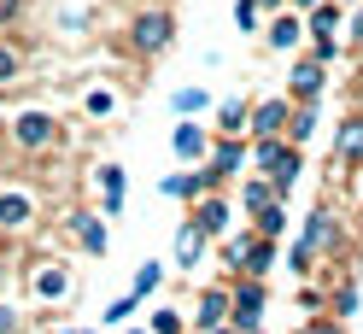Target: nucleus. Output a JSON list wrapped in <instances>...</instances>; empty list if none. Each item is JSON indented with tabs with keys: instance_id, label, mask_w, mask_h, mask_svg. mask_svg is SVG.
<instances>
[{
	"instance_id": "f257e3e1",
	"label": "nucleus",
	"mask_w": 363,
	"mask_h": 334,
	"mask_svg": "<svg viewBox=\"0 0 363 334\" xmlns=\"http://www.w3.org/2000/svg\"><path fill=\"white\" fill-rule=\"evenodd\" d=\"M246 165H258V176H269L281 199H287V188L299 182V170H305L299 147H293V141H281V135H258L252 147H246Z\"/></svg>"
},
{
	"instance_id": "f03ea898",
	"label": "nucleus",
	"mask_w": 363,
	"mask_h": 334,
	"mask_svg": "<svg viewBox=\"0 0 363 334\" xmlns=\"http://www.w3.org/2000/svg\"><path fill=\"white\" fill-rule=\"evenodd\" d=\"M223 258H229L235 276H269L276 270V240L258 229H240L235 240H223Z\"/></svg>"
},
{
	"instance_id": "7ed1b4c3",
	"label": "nucleus",
	"mask_w": 363,
	"mask_h": 334,
	"mask_svg": "<svg viewBox=\"0 0 363 334\" xmlns=\"http://www.w3.org/2000/svg\"><path fill=\"white\" fill-rule=\"evenodd\" d=\"M264 305H269V294H264V276H240V282L229 287V323H235L240 334L264 323Z\"/></svg>"
},
{
	"instance_id": "20e7f679",
	"label": "nucleus",
	"mask_w": 363,
	"mask_h": 334,
	"mask_svg": "<svg viewBox=\"0 0 363 334\" xmlns=\"http://www.w3.org/2000/svg\"><path fill=\"white\" fill-rule=\"evenodd\" d=\"M170 41H176V18L170 12H141V18H135V24H129V48L135 53H164L170 48Z\"/></svg>"
},
{
	"instance_id": "39448f33",
	"label": "nucleus",
	"mask_w": 363,
	"mask_h": 334,
	"mask_svg": "<svg viewBox=\"0 0 363 334\" xmlns=\"http://www.w3.org/2000/svg\"><path fill=\"white\" fill-rule=\"evenodd\" d=\"M12 141L24 147V152H48V147L59 141L53 111H18V118H12Z\"/></svg>"
},
{
	"instance_id": "423d86ee",
	"label": "nucleus",
	"mask_w": 363,
	"mask_h": 334,
	"mask_svg": "<svg viewBox=\"0 0 363 334\" xmlns=\"http://www.w3.org/2000/svg\"><path fill=\"white\" fill-rule=\"evenodd\" d=\"M229 223H235V206H229V199H217V194H199V199H194V229L206 235V240L229 235Z\"/></svg>"
},
{
	"instance_id": "0eeeda50",
	"label": "nucleus",
	"mask_w": 363,
	"mask_h": 334,
	"mask_svg": "<svg viewBox=\"0 0 363 334\" xmlns=\"http://www.w3.org/2000/svg\"><path fill=\"white\" fill-rule=\"evenodd\" d=\"M206 165L229 182V176H246V141L240 135H217L211 147H206Z\"/></svg>"
},
{
	"instance_id": "6e6552de",
	"label": "nucleus",
	"mask_w": 363,
	"mask_h": 334,
	"mask_svg": "<svg viewBox=\"0 0 363 334\" xmlns=\"http://www.w3.org/2000/svg\"><path fill=\"white\" fill-rule=\"evenodd\" d=\"M299 35H305V18L293 12V6H281V12H269V24H264V41L276 53H287V48H299Z\"/></svg>"
},
{
	"instance_id": "1a4fd4ad",
	"label": "nucleus",
	"mask_w": 363,
	"mask_h": 334,
	"mask_svg": "<svg viewBox=\"0 0 363 334\" xmlns=\"http://www.w3.org/2000/svg\"><path fill=\"white\" fill-rule=\"evenodd\" d=\"M30 217H35L30 188H0V229H30Z\"/></svg>"
},
{
	"instance_id": "9d476101",
	"label": "nucleus",
	"mask_w": 363,
	"mask_h": 334,
	"mask_svg": "<svg viewBox=\"0 0 363 334\" xmlns=\"http://www.w3.org/2000/svg\"><path fill=\"white\" fill-rule=\"evenodd\" d=\"M206 147H211V135L199 123H176L170 129V152H176L182 165H206Z\"/></svg>"
},
{
	"instance_id": "9b49d317",
	"label": "nucleus",
	"mask_w": 363,
	"mask_h": 334,
	"mask_svg": "<svg viewBox=\"0 0 363 334\" xmlns=\"http://www.w3.org/2000/svg\"><path fill=\"white\" fill-rule=\"evenodd\" d=\"M217 323H229V287H206L194 305V334H211Z\"/></svg>"
},
{
	"instance_id": "f8f14e48",
	"label": "nucleus",
	"mask_w": 363,
	"mask_h": 334,
	"mask_svg": "<svg viewBox=\"0 0 363 334\" xmlns=\"http://www.w3.org/2000/svg\"><path fill=\"white\" fill-rule=\"evenodd\" d=\"M287 100L276 94V100H264V106H252V111H246V129H252V141L258 135H281V129H287Z\"/></svg>"
},
{
	"instance_id": "ddd939ff",
	"label": "nucleus",
	"mask_w": 363,
	"mask_h": 334,
	"mask_svg": "<svg viewBox=\"0 0 363 334\" xmlns=\"http://www.w3.org/2000/svg\"><path fill=\"white\" fill-rule=\"evenodd\" d=\"M30 287H35V299H65L77 287V276H71V264H41L30 276Z\"/></svg>"
},
{
	"instance_id": "4468645a",
	"label": "nucleus",
	"mask_w": 363,
	"mask_h": 334,
	"mask_svg": "<svg viewBox=\"0 0 363 334\" xmlns=\"http://www.w3.org/2000/svg\"><path fill=\"white\" fill-rule=\"evenodd\" d=\"M206 247H211V240L199 235L194 223H182V229H176V258H170V264H176V270H188V276H194V264H206Z\"/></svg>"
},
{
	"instance_id": "2eb2a0df",
	"label": "nucleus",
	"mask_w": 363,
	"mask_h": 334,
	"mask_svg": "<svg viewBox=\"0 0 363 334\" xmlns=\"http://www.w3.org/2000/svg\"><path fill=\"white\" fill-rule=\"evenodd\" d=\"M323 82H328V65H316V59H299V65H293V100H316V94H323Z\"/></svg>"
},
{
	"instance_id": "dca6fc26",
	"label": "nucleus",
	"mask_w": 363,
	"mask_h": 334,
	"mask_svg": "<svg viewBox=\"0 0 363 334\" xmlns=\"http://www.w3.org/2000/svg\"><path fill=\"white\" fill-rule=\"evenodd\" d=\"M299 240H305V247H311V252H328V247H334V240H340V223H334V217H328L323 206H316V211L305 217V235H299Z\"/></svg>"
},
{
	"instance_id": "f3484780",
	"label": "nucleus",
	"mask_w": 363,
	"mask_h": 334,
	"mask_svg": "<svg viewBox=\"0 0 363 334\" xmlns=\"http://www.w3.org/2000/svg\"><path fill=\"white\" fill-rule=\"evenodd\" d=\"M334 159H340V165H357V159H363V118H346V123H340Z\"/></svg>"
},
{
	"instance_id": "a211bd4d",
	"label": "nucleus",
	"mask_w": 363,
	"mask_h": 334,
	"mask_svg": "<svg viewBox=\"0 0 363 334\" xmlns=\"http://www.w3.org/2000/svg\"><path fill=\"white\" fill-rule=\"evenodd\" d=\"M100 194H106L100 211L118 217V211H123V165H100Z\"/></svg>"
},
{
	"instance_id": "6ab92c4d",
	"label": "nucleus",
	"mask_w": 363,
	"mask_h": 334,
	"mask_svg": "<svg viewBox=\"0 0 363 334\" xmlns=\"http://www.w3.org/2000/svg\"><path fill=\"white\" fill-rule=\"evenodd\" d=\"M269 199H281L269 176H240V206H246V211H264Z\"/></svg>"
},
{
	"instance_id": "aec40b11",
	"label": "nucleus",
	"mask_w": 363,
	"mask_h": 334,
	"mask_svg": "<svg viewBox=\"0 0 363 334\" xmlns=\"http://www.w3.org/2000/svg\"><path fill=\"white\" fill-rule=\"evenodd\" d=\"M246 111H252V106H246L240 94L217 100V135H240V129H246Z\"/></svg>"
},
{
	"instance_id": "412c9836",
	"label": "nucleus",
	"mask_w": 363,
	"mask_h": 334,
	"mask_svg": "<svg viewBox=\"0 0 363 334\" xmlns=\"http://www.w3.org/2000/svg\"><path fill=\"white\" fill-rule=\"evenodd\" d=\"M252 229L269 235V240H281V235H287V199H269L264 211H252Z\"/></svg>"
},
{
	"instance_id": "4be33fe9",
	"label": "nucleus",
	"mask_w": 363,
	"mask_h": 334,
	"mask_svg": "<svg viewBox=\"0 0 363 334\" xmlns=\"http://www.w3.org/2000/svg\"><path fill=\"white\" fill-rule=\"evenodd\" d=\"M170 106H176V118H199V111L211 106V94L199 82H188V88H176V94H170Z\"/></svg>"
},
{
	"instance_id": "5701e85b",
	"label": "nucleus",
	"mask_w": 363,
	"mask_h": 334,
	"mask_svg": "<svg viewBox=\"0 0 363 334\" xmlns=\"http://www.w3.org/2000/svg\"><path fill=\"white\" fill-rule=\"evenodd\" d=\"M305 30H311V35H334V30H340V0L311 6V12H305Z\"/></svg>"
},
{
	"instance_id": "b1692460",
	"label": "nucleus",
	"mask_w": 363,
	"mask_h": 334,
	"mask_svg": "<svg viewBox=\"0 0 363 334\" xmlns=\"http://www.w3.org/2000/svg\"><path fill=\"white\" fill-rule=\"evenodd\" d=\"M71 229H77V240H82L88 252L106 258V223H94V217H71Z\"/></svg>"
},
{
	"instance_id": "393cba45",
	"label": "nucleus",
	"mask_w": 363,
	"mask_h": 334,
	"mask_svg": "<svg viewBox=\"0 0 363 334\" xmlns=\"http://www.w3.org/2000/svg\"><path fill=\"white\" fill-rule=\"evenodd\" d=\"M158 282H164V264H152V258H147L141 270H135V287H129V294H135V299H147V294H158Z\"/></svg>"
},
{
	"instance_id": "a878e982",
	"label": "nucleus",
	"mask_w": 363,
	"mask_h": 334,
	"mask_svg": "<svg viewBox=\"0 0 363 334\" xmlns=\"http://www.w3.org/2000/svg\"><path fill=\"white\" fill-rule=\"evenodd\" d=\"M82 111H88V118H111V111H118V94H111V88H88Z\"/></svg>"
},
{
	"instance_id": "bb28decb",
	"label": "nucleus",
	"mask_w": 363,
	"mask_h": 334,
	"mask_svg": "<svg viewBox=\"0 0 363 334\" xmlns=\"http://www.w3.org/2000/svg\"><path fill=\"white\" fill-rule=\"evenodd\" d=\"M287 270H293V276H311V270H316V252L305 247V240H293V247H287Z\"/></svg>"
},
{
	"instance_id": "cd10ccee",
	"label": "nucleus",
	"mask_w": 363,
	"mask_h": 334,
	"mask_svg": "<svg viewBox=\"0 0 363 334\" xmlns=\"http://www.w3.org/2000/svg\"><path fill=\"white\" fill-rule=\"evenodd\" d=\"M18 71H24V53L0 41V88H6V82H18Z\"/></svg>"
},
{
	"instance_id": "c85d7f7f",
	"label": "nucleus",
	"mask_w": 363,
	"mask_h": 334,
	"mask_svg": "<svg viewBox=\"0 0 363 334\" xmlns=\"http://www.w3.org/2000/svg\"><path fill=\"white\" fill-rule=\"evenodd\" d=\"M258 24H264V12L252 6V0H235V30H240V35H252Z\"/></svg>"
},
{
	"instance_id": "c756f323",
	"label": "nucleus",
	"mask_w": 363,
	"mask_h": 334,
	"mask_svg": "<svg viewBox=\"0 0 363 334\" xmlns=\"http://www.w3.org/2000/svg\"><path fill=\"white\" fill-rule=\"evenodd\" d=\"M135 311H141V299H135V294H123V299H111V305L100 311V317H106V323H129Z\"/></svg>"
},
{
	"instance_id": "7c9ffc66",
	"label": "nucleus",
	"mask_w": 363,
	"mask_h": 334,
	"mask_svg": "<svg viewBox=\"0 0 363 334\" xmlns=\"http://www.w3.org/2000/svg\"><path fill=\"white\" fill-rule=\"evenodd\" d=\"M334 311H340V323L357 317V282H340V294H334Z\"/></svg>"
},
{
	"instance_id": "2f4dec72",
	"label": "nucleus",
	"mask_w": 363,
	"mask_h": 334,
	"mask_svg": "<svg viewBox=\"0 0 363 334\" xmlns=\"http://www.w3.org/2000/svg\"><path fill=\"white\" fill-rule=\"evenodd\" d=\"M182 328H188L182 311H152V334H182Z\"/></svg>"
},
{
	"instance_id": "473e14b6",
	"label": "nucleus",
	"mask_w": 363,
	"mask_h": 334,
	"mask_svg": "<svg viewBox=\"0 0 363 334\" xmlns=\"http://www.w3.org/2000/svg\"><path fill=\"white\" fill-rule=\"evenodd\" d=\"M311 59H316V65H334V59H340V41H334V35H316V41H311Z\"/></svg>"
},
{
	"instance_id": "72a5a7b5",
	"label": "nucleus",
	"mask_w": 363,
	"mask_h": 334,
	"mask_svg": "<svg viewBox=\"0 0 363 334\" xmlns=\"http://www.w3.org/2000/svg\"><path fill=\"white\" fill-rule=\"evenodd\" d=\"M18 12H24V0H0V30L18 24Z\"/></svg>"
},
{
	"instance_id": "f704fd0d",
	"label": "nucleus",
	"mask_w": 363,
	"mask_h": 334,
	"mask_svg": "<svg viewBox=\"0 0 363 334\" xmlns=\"http://www.w3.org/2000/svg\"><path fill=\"white\" fill-rule=\"evenodd\" d=\"M0 334H18V311L12 305H0Z\"/></svg>"
},
{
	"instance_id": "c9c22d12",
	"label": "nucleus",
	"mask_w": 363,
	"mask_h": 334,
	"mask_svg": "<svg viewBox=\"0 0 363 334\" xmlns=\"http://www.w3.org/2000/svg\"><path fill=\"white\" fill-rule=\"evenodd\" d=\"M252 6H258V12L269 18V12H281V6H287V0H252Z\"/></svg>"
},
{
	"instance_id": "e433bc0d",
	"label": "nucleus",
	"mask_w": 363,
	"mask_h": 334,
	"mask_svg": "<svg viewBox=\"0 0 363 334\" xmlns=\"http://www.w3.org/2000/svg\"><path fill=\"white\" fill-rule=\"evenodd\" d=\"M305 334H340V323H311Z\"/></svg>"
},
{
	"instance_id": "4c0bfd02",
	"label": "nucleus",
	"mask_w": 363,
	"mask_h": 334,
	"mask_svg": "<svg viewBox=\"0 0 363 334\" xmlns=\"http://www.w3.org/2000/svg\"><path fill=\"white\" fill-rule=\"evenodd\" d=\"M311 6H323V0H293V12H299V18H305Z\"/></svg>"
},
{
	"instance_id": "58836bf2",
	"label": "nucleus",
	"mask_w": 363,
	"mask_h": 334,
	"mask_svg": "<svg viewBox=\"0 0 363 334\" xmlns=\"http://www.w3.org/2000/svg\"><path fill=\"white\" fill-rule=\"evenodd\" d=\"M211 334H240V328H235V323H217V328H211Z\"/></svg>"
},
{
	"instance_id": "ea45409f",
	"label": "nucleus",
	"mask_w": 363,
	"mask_h": 334,
	"mask_svg": "<svg viewBox=\"0 0 363 334\" xmlns=\"http://www.w3.org/2000/svg\"><path fill=\"white\" fill-rule=\"evenodd\" d=\"M352 35H363V12H357V24H352Z\"/></svg>"
},
{
	"instance_id": "a19ab883",
	"label": "nucleus",
	"mask_w": 363,
	"mask_h": 334,
	"mask_svg": "<svg viewBox=\"0 0 363 334\" xmlns=\"http://www.w3.org/2000/svg\"><path fill=\"white\" fill-rule=\"evenodd\" d=\"M59 334H88V328H59Z\"/></svg>"
},
{
	"instance_id": "79ce46f5",
	"label": "nucleus",
	"mask_w": 363,
	"mask_h": 334,
	"mask_svg": "<svg viewBox=\"0 0 363 334\" xmlns=\"http://www.w3.org/2000/svg\"><path fill=\"white\" fill-rule=\"evenodd\" d=\"M129 334H152V328H129Z\"/></svg>"
}]
</instances>
